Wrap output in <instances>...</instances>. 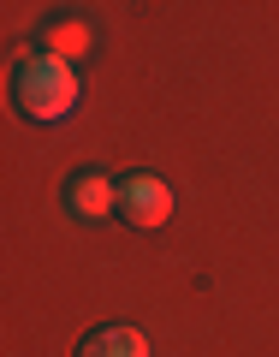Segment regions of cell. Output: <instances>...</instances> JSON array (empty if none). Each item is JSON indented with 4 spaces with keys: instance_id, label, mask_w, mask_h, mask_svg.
<instances>
[{
    "instance_id": "2",
    "label": "cell",
    "mask_w": 279,
    "mask_h": 357,
    "mask_svg": "<svg viewBox=\"0 0 279 357\" xmlns=\"http://www.w3.org/2000/svg\"><path fill=\"white\" fill-rule=\"evenodd\" d=\"M119 220H131V227H166L173 220V185L154 173H131L119 178Z\"/></svg>"
},
{
    "instance_id": "1",
    "label": "cell",
    "mask_w": 279,
    "mask_h": 357,
    "mask_svg": "<svg viewBox=\"0 0 279 357\" xmlns=\"http://www.w3.org/2000/svg\"><path fill=\"white\" fill-rule=\"evenodd\" d=\"M77 66L60 60V54L48 48H24L13 66V102L24 119H36V126H54V119H65L77 107Z\"/></svg>"
},
{
    "instance_id": "4",
    "label": "cell",
    "mask_w": 279,
    "mask_h": 357,
    "mask_svg": "<svg viewBox=\"0 0 279 357\" xmlns=\"http://www.w3.org/2000/svg\"><path fill=\"white\" fill-rule=\"evenodd\" d=\"M77 357H149V340H143V328H125V321H113V328L83 333Z\"/></svg>"
},
{
    "instance_id": "3",
    "label": "cell",
    "mask_w": 279,
    "mask_h": 357,
    "mask_svg": "<svg viewBox=\"0 0 279 357\" xmlns=\"http://www.w3.org/2000/svg\"><path fill=\"white\" fill-rule=\"evenodd\" d=\"M60 203H65L72 220H107V215H119V185L102 173V167H77V173L65 178Z\"/></svg>"
},
{
    "instance_id": "5",
    "label": "cell",
    "mask_w": 279,
    "mask_h": 357,
    "mask_svg": "<svg viewBox=\"0 0 279 357\" xmlns=\"http://www.w3.org/2000/svg\"><path fill=\"white\" fill-rule=\"evenodd\" d=\"M42 48L60 54V60H83L89 54V24L83 18H48L42 24Z\"/></svg>"
}]
</instances>
